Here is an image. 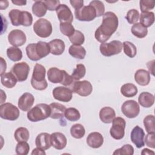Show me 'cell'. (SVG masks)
<instances>
[{"instance_id": "obj_19", "label": "cell", "mask_w": 155, "mask_h": 155, "mask_svg": "<svg viewBox=\"0 0 155 155\" xmlns=\"http://www.w3.org/2000/svg\"><path fill=\"white\" fill-rule=\"evenodd\" d=\"M65 71L64 70H60L56 67H51L47 71L48 79L53 84H62Z\"/></svg>"}, {"instance_id": "obj_36", "label": "cell", "mask_w": 155, "mask_h": 155, "mask_svg": "<svg viewBox=\"0 0 155 155\" xmlns=\"http://www.w3.org/2000/svg\"><path fill=\"white\" fill-rule=\"evenodd\" d=\"M85 133V128L81 124H74L70 128V134L74 138L81 139L84 136Z\"/></svg>"}, {"instance_id": "obj_41", "label": "cell", "mask_w": 155, "mask_h": 155, "mask_svg": "<svg viewBox=\"0 0 155 155\" xmlns=\"http://www.w3.org/2000/svg\"><path fill=\"white\" fill-rule=\"evenodd\" d=\"M69 39L73 45H81L85 41V36L81 31L75 30L73 35L69 37Z\"/></svg>"}, {"instance_id": "obj_24", "label": "cell", "mask_w": 155, "mask_h": 155, "mask_svg": "<svg viewBox=\"0 0 155 155\" xmlns=\"http://www.w3.org/2000/svg\"><path fill=\"white\" fill-rule=\"evenodd\" d=\"M116 113L113 108L110 107H105L99 111V118L105 124H110L115 118Z\"/></svg>"}, {"instance_id": "obj_40", "label": "cell", "mask_w": 155, "mask_h": 155, "mask_svg": "<svg viewBox=\"0 0 155 155\" xmlns=\"http://www.w3.org/2000/svg\"><path fill=\"white\" fill-rule=\"evenodd\" d=\"M86 73V68L82 64L76 65V68L74 69L71 74V76L75 81H79L84 78Z\"/></svg>"}, {"instance_id": "obj_9", "label": "cell", "mask_w": 155, "mask_h": 155, "mask_svg": "<svg viewBox=\"0 0 155 155\" xmlns=\"http://www.w3.org/2000/svg\"><path fill=\"white\" fill-rule=\"evenodd\" d=\"M75 18L80 21L89 22L96 18V12L94 8L91 5L83 6L79 9L74 10Z\"/></svg>"}, {"instance_id": "obj_54", "label": "cell", "mask_w": 155, "mask_h": 155, "mask_svg": "<svg viewBox=\"0 0 155 155\" xmlns=\"http://www.w3.org/2000/svg\"><path fill=\"white\" fill-rule=\"evenodd\" d=\"M32 155H34V154H36V155H38V154H45V152L44 151V150L42 149V148H36L35 149L33 150L31 153Z\"/></svg>"}, {"instance_id": "obj_51", "label": "cell", "mask_w": 155, "mask_h": 155, "mask_svg": "<svg viewBox=\"0 0 155 155\" xmlns=\"http://www.w3.org/2000/svg\"><path fill=\"white\" fill-rule=\"evenodd\" d=\"M70 3L75 10L79 9L84 6L83 0H71L70 1Z\"/></svg>"}, {"instance_id": "obj_12", "label": "cell", "mask_w": 155, "mask_h": 155, "mask_svg": "<svg viewBox=\"0 0 155 155\" xmlns=\"http://www.w3.org/2000/svg\"><path fill=\"white\" fill-rule=\"evenodd\" d=\"M30 71V67L25 62L15 64L11 69V72L15 76L18 81L23 82L27 80Z\"/></svg>"}, {"instance_id": "obj_5", "label": "cell", "mask_w": 155, "mask_h": 155, "mask_svg": "<svg viewBox=\"0 0 155 155\" xmlns=\"http://www.w3.org/2000/svg\"><path fill=\"white\" fill-rule=\"evenodd\" d=\"M52 30V25L47 19H39L33 24V31L40 38H48L51 34Z\"/></svg>"}, {"instance_id": "obj_16", "label": "cell", "mask_w": 155, "mask_h": 155, "mask_svg": "<svg viewBox=\"0 0 155 155\" xmlns=\"http://www.w3.org/2000/svg\"><path fill=\"white\" fill-rule=\"evenodd\" d=\"M144 137L145 133L143 130L138 125L134 127L131 132L130 139L137 148H140L144 146Z\"/></svg>"}, {"instance_id": "obj_1", "label": "cell", "mask_w": 155, "mask_h": 155, "mask_svg": "<svg viewBox=\"0 0 155 155\" xmlns=\"http://www.w3.org/2000/svg\"><path fill=\"white\" fill-rule=\"evenodd\" d=\"M118 24V18L114 13L112 12L105 13L101 25L95 31L96 39L101 44L105 42L117 30Z\"/></svg>"}, {"instance_id": "obj_37", "label": "cell", "mask_w": 155, "mask_h": 155, "mask_svg": "<svg viewBox=\"0 0 155 155\" xmlns=\"http://www.w3.org/2000/svg\"><path fill=\"white\" fill-rule=\"evenodd\" d=\"M124 53L130 58H134L137 53L136 45L130 41H124L122 43Z\"/></svg>"}, {"instance_id": "obj_20", "label": "cell", "mask_w": 155, "mask_h": 155, "mask_svg": "<svg viewBox=\"0 0 155 155\" xmlns=\"http://www.w3.org/2000/svg\"><path fill=\"white\" fill-rule=\"evenodd\" d=\"M104 143V137L99 132H92L87 137V145L93 148L101 147Z\"/></svg>"}, {"instance_id": "obj_14", "label": "cell", "mask_w": 155, "mask_h": 155, "mask_svg": "<svg viewBox=\"0 0 155 155\" xmlns=\"http://www.w3.org/2000/svg\"><path fill=\"white\" fill-rule=\"evenodd\" d=\"M26 41V35L21 30H13L8 35V41L13 47H21L25 43Z\"/></svg>"}, {"instance_id": "obj_47", "label": "cell", "mask_w": 155, "mask_h": 155, "mask_svg": "<svg viewBox=\"0 0 155 155\" xmlns=\"http://www.w3.org/2000/svg\"><path fill=\"white\" fill-rule=\"evenodd\" d=\"M139 5L142 12H147L154 8L155 5V1L141 0L139 1Z\"/></svg>"}, {"instance_id": "obj_35", "label": "cell", "mask_w": 155, "mask_h": 155, "mask_svg": "<svg viewBox=\"0 0 155 155\" xmlns=\"http://www.w3.org/2000/svg\"><path fill=\"white\" fill-rule=\"evenodd\" d=\"M33 22V16L31 14L27 11H21L19 16V25L25 27L30 26Z\"/></svg>"}, {"instance_id": "obj_18", "label": "cell", "mask_w": 155, "mask_h": 155, "mask_svg": "<svg viewBox=\"0 0 155 155\" xmlns=\"http://www.w3.org/2000/svg\"><path fill=\"white\" fill-rule=\"evenodd\" d=\"M50 140L51 146L58 150L64 149L67 143L65 136L60 132L53 133L50 136Z\"/></svg>"}, {"instance_id": "obj_39", "label": "cell", "mask_w": 155, "mask_h": 155, "mask_svg": "<svg viewBox=\"0 0 155 155\" xmlns=\"http://www.w3.org/2000/svg\"><path fill=\"white\" fill-rule=\"evenodd\" d=\"M154 121L155 118L153 114L147 115L143 119V125L147 133H155Z\"/></svg>"}, {"instance_id": "obj_56", "label": "cell", "mask_w": 155, "mask_h": 155, "mask_svg": "<svg viewBox=\"0 0 155 155\" xmlns=\"http://www.w3.org/2000/svg\"><path fill=\"white\" fill-rule=\"evenodd\" d=\"M0 7L1 10H4L5 9L8 7V2L7 1H1L0 2Z\"/></svg>"}, {"instance_id": "obj_30", "label": "cell", "mask_w": 155, "mask_h": 155, "mask_svg": "<svg viewBox=\"0 0 155 155\" xmlns=\"http://www.w3.org/2000/svg\"><path fill=\"white\" fill-rule=\"evenodd\" d=\"M139 21L144 27H149L154 22V13L152 12H142L139 16Z\"/></svg>"}, {"instance_id": "obj_44", "label": "cell", "mask_w": 155, "mask_h": 155, "mask_svg": "<svg viewBox=\"0 0 155 155\" xmlns=\"http://www.w3.org/2000/svg\"><path fill=\"white\" fill-rule=\"evenodd\" d=\"M30 146L25 141L19 142L15 148L16 153L18 155H27L28 154Z\"/></svg>"}, {"instance_id": "obj_27", "label": "cell", "mask_w": 155, "mask_h": 155, "mask_svg": "<svg viewBox=\"0 0 155 155\" xmlns=\"http://www.w3.org/2000/svg\"><path fill=\"white\" fill-rule=\"evenodd\" d=\"M17 79L15 76L11 72H7L1 75V82L3 86L7 88H13L16 83Z\"/></svg>"}, {"instance_id": "obj_4", "label": "cell", "mask_w": 155, "mask_h": 155, "mask_svg": "<svg viewBox=\"0 0 155 155\" xmlns=\"http://www.w3.org/2000/svg\"><path fill=\"white\" fill-rule=\"evenodd\" d=\"M51 109L50 105L46 104H39L28 111L27 119L33 122H39L50 117Z\"/></svg>"}, {"instance_id": "obj_25", "label": "cell", "mask_w": 155, "mask_h": 155, "mask_svg": "<svg viewBox=\"0 0 155 155\" xmlns=\"http://www.w3.org/2000/svg\"><path fill=\"white\" fill-rule=\"evenodd\" d=\"M50 53L53 55L59 56L62 54L65 48L64 42L59 39H54L48 42Z\"/></svg>"}, {"instance_id": "obj_49", "label": "cell", "mask_w": 155, "mask_h": 155, "mask_svg": "<svg viewBox=\"0 0 155 155\" xmlns=\"http://www.w3.org/2000/svg\"><path fill=\"white\" fill-rule=\"evenodd\" d=\"M144 142L148 147L155 148V133H148L145 136Z\"/></svg>"}, {"instance_id": "obj_52", "label": "cell", "mask_w": 155, "mask_h": 155, "mask_svg": "<svg viewBox=\"0 0 155 155\" xmlns=\"http://www.w3.org/2000/svg\"><path fill=\"white\" fill-rule=\"evenodd\" d=\"M7 68V64L5 61L3 59V58L1 57V73L0 74L2 75L5 73Z\"/></svg>"}, {"instance_id": "obj_50", "label": "cell", "mask_w": 155, "mask_h": 155, "mask_svg": "<svg viewBox=\"0 0 155 155\" xmlns=\"http://www.w3.org/2000/svg\"><path fill=\"white\" fill-rule=\"evenodd\" d=\"M44 2L47 8L50 11L56 10L60 5V1L59 0H46Z\"/></svg>"}, {"instance_id": "obj_17", "label": "cell", "mask_w": 155, "mask_h": 155, "mask_svg": "<svg viewBox=\"0 0 155 155\" xmlns=\"http://www.w3.org/2000/svg\"><path fill=\"white\" fill-rule=\"evenodd\" d=\"M35 102V97L30 93H24L19 97L18 102V106L23 111H29Z\"/></svg>"}, {"instance_id": "obj_6", "label": "cell", "mask_w": 155, "mask_h": 155, "mask_svg": "<svg viewBox=\"0 0 155 155\" xmlns=\"http://www.w3.org/2000/svg\"><path fill=\"white\" fill-rule=\"evenodd\" d=\"M122 43L120 41L113 40L110 42H104L100 45L101 53L107 57L117 54L122 51Z\"/></svg>"}, {"instance_id": "obj_38", "label": "cell", "mask_w": 155, "mask_h": 155, "mask_svg": "<svg viewBox=\"0 0 155 155\" xmlns=\"http://www.w3.org/2000/svg\"><path fill=\"white\" fill-rule=\"evenodd\" d=\"M64 116L65 118L71 122L78 120L81 117V114L78 110L75 108L70 107L66 109Z\"/></svg>"}, {"instance_id": "obj_43", "label": "cell", "mask_w": 155, "mask_h": 155, "mask_svg": "<svg viewBox=\"0 0 155 155\" xmlns=\"http://www.w3.org/2000/svg\"><path fill=\"white\" fill-rule=\"evenodd\" d=\"M139 12L136 9H131L127 12L125 18L130 24H134L139 20Z\"/></svg>"}, {"instance_id": "obj_21", "label": "cell", "mask_w": 155, "mask_h": 155, "mask_svg": "<svg viewBox=\"0 0 155 155\" xmlns=\"http://www.w3.org/2000/svg\"><path fill=\"white\" fill-rule=\"evenodd\" d=\"M51 134L47 133H41L39 134L35 139L36 147L42 148L44 150L49 149L51 147L50 140Z\"/></svg>"}, {"instance_id": "obj_2", "label": "cell", "mask_w": 155, "mask_h": 155, "mask_svg": "<svg viewBox=\"0 0 155 155\" xmlns=\"http://www.w3.org/2000/svg\"><path fill=\"white\" fill-rule=\"evenodd\" d=\"M27 57L33 61H38L47 56L50 52L48 43L39 41L37 43L29 44L25 48Z\"/></svg>"}, {"instance_id": "obj_33", "label": "cell", "mask_w": 155, "mask_h": 155, "mask_svg": "<svg viewBox=\"0 0 155 155\" xmlns=\"http://www.w3.org/2000/svg\"><path fill=\"white\" fill-rule=\"evenodd\" d=\"M7 55L12 61L17 62L21 60L22 52L20 48L16 47H10L7 49Z\"/></svg>"}, {"instance_id": "obj_13", "label": "cell", "mask_w": 155, "mask_h": 155, "mask_svg": "<svg viewBox=\"0 0 155 155\" xmlns=\"http://www.w3.org/2000/svg\"><path fill=\"white\" fill-rule=\"evenodd\" d=\"M52 94L53 97L59 101L68 102H70L73 97V91L68 87L59 86L55 87L53 91Z\"/></svg>"}, {"instance_id": "obj_10", "label": "cell", "mask_w": 155, "mask_h": 155, "mask_svg": "<svg viewBox=\"0 0 155 155\" xmlns=\"http://www.w3.org/2000/svg\"><path fill=\"white\" fill-rule=\"evenodd\" d=\"M70 89L73 93H76L81 96H88L91 94L93 91V86L91 84L86 80L74 81Z\"/></svg>"}, {"instance_id": "obj_22", "label": "cell", "mask_w": 155, "mask_h": 155, "mask_svg": "<svg viewBox=\"0 0 155 155\" xmlns=\"http://www.w3.org/2000/svg\"><path fill=\"white\" fill-rule=\"evenodd\" d=\"M49 105L51 109L50 117L53 119H58L64 117L67 109L65 105L57 102L51 103Z\"/></svg>"}, {"instance_id": "obj_7", "label": "cell", "mask_w": 155, "mask_h": 155, "mask_svg": "<svg viewBox=\"0 0 155 155\" xmlns=\"http://www.w3.org/2000/svg\"><path fill=\"white\" fill-rule=\"evenodd\" d=\"M20 114L17 107L12 103L7 102L0 106V117L8 120H15L18 119Z\"/></svg>"}, {"instance_id": "obj_28", "label": "cell", "mask_w": 155, "mask_h": 155, "mask_svg": "<svg viewBox=\"0 0 155 155\" xmlns=\"http://www.w3.org/2000/svg\"><path fill=\"white\" fill-rule=\"evenodd\" d=\"M137 87L132 83H127L124 84L120 88L121 94L126 97H132L137 93Z\"/></svg>"}, {"instance_id": "obj_31", "label": "cell", "mask_w": 155, "mask_h": 155, "mask_svg": "<svg viewBox=\"0 0 155 155\" xmlns=\"http://www.w3.org/2000/svg\"><path fill=\"white\" fill-rule=\"evenodd\" d=\"M33 13L37 17H42L46 13L47 8L42 1H36L34 2L31 7Z\"/></svg>"}, {"instance_id": "obj_8", "label": "cell", "mask_w": 155, "mask_h": 155, "mask_svg": "<svg viewBox=\"0 0 155 155\" xmlns=\"http://www.w3.org/2000/svg\"><path fill=\"white\" fill-rule=\"evenodd\" d=\"M126 122L120 117H115L112 121V127L110 130V134L116 140H120L124 137Z\"/></svg>"}, {"instance_id": "obj_29", "label": "cell", "mask_w": 155, "mask_h": 155, "mask_svg": "<svg viewBox=\"0 0 155 155\" xmlns=\"http://www.w3.org/2000/svg\"><path fill=\"white\" fill-rule=\"evenodd\" d=\"M69 54L73 58L78 59H84L86 55V50L81 45H71L68 49Z\"/></svg>"}, {"instance_id": "obj_48", "label": "cell", "mask_w": 155, "mask_h": 155, "mask_svg": "<svg viewBox=\"0 0 155 155\" xmlns=\"http://www.w3.org/2000/svg\"><path fill=\"white\" fill-rule=\"evenodd\" d=\"M21 10L18 9H12L8 13V17L11 23L13 26H19V16Z\"/></svg>"}, {"instance_id": "obj_53", "label": "cell", "mask_w": 155, "mask_h": 155, "mask_svg": "<svg viewBox=\"0 0 155 155\" xmlns=\"http://www.w3.org/2000/svg\"><path fill=\"white\" fill-rule=\"evenodd\" d=\"M147 66L148 67V69L149 70V73L150 72L153 76H154V60H152L151 61H149L147 64Z\"/></svg>"}, {"instance_id": "obj_26", "label": "cell", "mask_w": 155, "mask_h": 155, "mask_svg": "<svg viewBox=\"0 0 155 155\" xmlns=\"http://www.w3.org/2000/svg\"><path fill=\"white\" fill-rule=\"evenodd\" d=\"M139 104L143 107L150 108L154 103V96L149 92H142L138 97Z\"/></svg>"}, {"instance_id": "obj_15", "label": "cell", "mask_w": 155, "mask_h": 155, "mask_svg": "<svg viewBox=\"0 0 155 155\" xmlns=\"http://www.w3.org/2000/svg\"><path fill=\"white\" fill-rule=\"evenodd\" d=\"M58 18L61 22L70 23L73 21V15L70 8L66 4H60L56 10Z\"/></svg>"}, {"instance_id": "obj_34", "label": "cell", "mask_w": 155, "mask_h": 155, "mask_svg": "<svg viewBox=\"0 0 155 155\" xmlns=\"http://www.w3.org/2000/svg\"><path fill=\"white\" fill-rule=\"evenodd\" d=\"M14 137L18 142L21 141L27 142L29 139L30 133L27 128L25 127H19L15 131Z\"/></svg>"}, {"instance_id": "obj_11", "label": "cell", "mask_w": 155, "mask_h": 155, "mask_svg": "<svg viewBox=\"0 0 155 155\" xmlns=\"http://www.w3.org/2000/svg\"><path fill=\"white\" fill-rule=\"evenodd\" d=\"M122 113L128 118L133 119L137 117L140 113V107L139 104L134 100H128L125 101L122 107Z\"/></svg>"}, {"instance_id": "obj_45", "label": "cell", "mask_w": 155, "mask_h": 155, "mask_svg": "<svg viewBox=\"0 0 155 155\" xmlns=\"http://www.w3.org/2000/svg\"><path fill=\"white\" fill-rule=\"evenodd\" d=\"M134 154V148L130 144H125L121 148L116 150L113 155H133Z\"/></svg>"}, {"instance_id": "obj_32", "label": "cell", "mask_w": 155, "mask_h": 155, "mask_svg": "<svg viewBox=\"0 0 155 155\" xmlns=\"http://www.w3.org/2000/svg\"><path fill=\"white\" fill-rule=\"evenodd\" d=\"M132 34L138 38H143L148 34L147 28L144 27L140 22H137L131 27V29Z\"/></svg>"}, {"instance_id": "obj_46", "label": "cell", "mask_w": 155, "mask_h": 155, "mask_svg": "<svg viewBox=\"0 0 155 155\" xmlns=\"http://www.w3.org/2000/svg\"><path fill=\"white\" fill-rule=\"evenodd\" d=\"M89 4L94 8L96 12V17L103 16L105 13V5L102 1L99 0H93L91 1Z\"/></svg>"}, {"instance_id": "obj_23", "label": "cell", "mask_w": 155, "mask_h": 155, "mask_svg": "<svg viewBox=\"0 0 155 155\" xmlns=\"http://www.w3.org/2000/svg\"><path fill=\"white\" fill-rule=\"evenodd\" d=\"M136 82L141 86H147L149 84L151 78L150 73L144 69H139L134 73Z\"/></svg>"}, {"instance_id": "obj_42", "label": "cell", "mask_w": 155, "mask_h": 155, "mask_svg": "<svg viewBox=\"0 0 155 155\" xmlns=\"http://www.w3.org/2000/svg\"><path fill=\"white\" fill-rule=\"evenodd\" d=\"M59 28L61 32L65 36L67 37H70L72 36L75 31L74 27L70 23L67 22H61L59 24Z\"/></svg>"}, {"instance_id": "obj_3", "label": "cell", "mask_w": 155, "mask_h": 155, "mask_svg": "<svg viewBox=\"0 0 155 155\" xmlns=\"http://www.w3.org/2000/svg\"><path fill=\"white\" fill-rule=\"evenodd\" d=\"M45 68L41 64H36L32 76L30 80L32 87L36 90H44L48 87V83L45 79Z\"/></svg>"}, {"instance_id": "obj_57", "label": "cell", "mask_w": 155, "mask_h": 155, "mask_svg": "<svg viewBox=\"0 0 155 155\" xmlns=\"http://www.w3.org/2000/svg\"><path fill=\"white\" fill-rule=\"evenodd\" d=\"M12 2L16 5H25L27 4L26 1H12Z\"/></svg>"}, {"instance_id": "obj_55", "label": "cell", "mask_w": 155, "mask_h": 155, "mask_svg": "<svg viewBox=\"0 0 155 155\" xmlns=\"http://www.w3.org/2000/svg\"><path fill=\"white\" fill-rule=\"evenodd\" d=\"M141 154L142 155H145V154H148V155H154V152L153 151H151L150 150H149L148 148H144L142 150V152H141Z\"/></svg>"}]
</instances>
